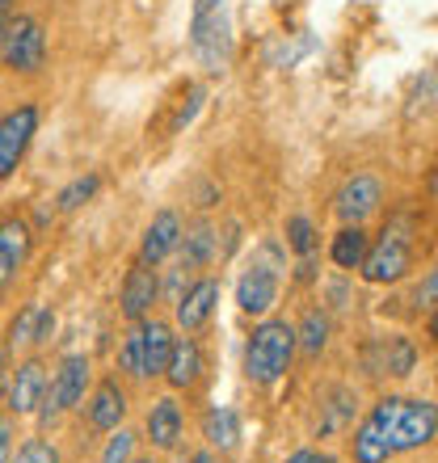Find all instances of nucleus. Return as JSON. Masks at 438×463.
<instances>
[{"instance_id":"nucleus-29","label":"nucleus","mask_w":438,"mask_h":463,"mask_svg":"<svg viewBox=\"0 0 438 463\" xmlns=\"http://www.w3.org/2000/svg\"><path fill=\"white\" fill-rule=\"evenodd\" d=\"M13 463H60V451H55L51 442H43V439H30L22 451H17V459Z\"/></svg>"},{"instance_id":"nucleus-17","label":"nucleus","mask_w":438,"mask_h":463,"mask_svg":"<svg viewBox=\"0 0 438 463\" xmlns=\"http://www.w3.org/2000/svg\"><path fill=\"white\" fill-rule=\"evenodd\" d=\"M127 417V396L114 379H101L93 401H89V426L93 430H119V421Z\"/></svg>"},{"instance_id":"nucleus-34","label":"nucleus","mask_w":438,"mask_h":463,"mask_svg":"<svg viewBox=\"0 0 438 463\" xmlns=\"http://www.w3.org/2000/svg\"><path fill=\"white\" fill-rule=\"evenodd\" d=\"M417 98H430V101H438V68L426 76V80H422V85H417Z\"/></svg>"},{"instance_id":"nucleus-20","label":"nucleus","mask_w":438,"mask_h":463,"mask_svg":"<svg viewBox=\"0 0 438 463\" xmlns=\"http://www.w3.org/2000/svg\"><path fill=\"white\" fill-rule=\"evenodd\" d=\"M203 371V350H198L195 337H182V342H173V354H169V366H165V379H169L173 388H190Z\"/></svg>"},{"instance_id":"nucleus-26","label":"nucleus","mask_w":438,"mask_h":463,"mask_svg":"<svg viewBox=\"0 0 438 463\" xmlns=\"http://www.w3.org/2000/svg\"><path fill=\"white\" fill-rule=\"evenodd\" d=\"M98 185H101V177H98V173H89V177H76L72 185H63V190H60V198H55V203H60V211H76V207H85L89 198L98 194Z\"/></svg>"},{"instance_id":"nucleus-24","label":"nucleus","mask_w":438,"mask_h":463,"mask_svg":"<svg viewBox=\"0 0 438 463\" xmlns=\"http://www.w3.org/2000/svg\"><path fill=\"white\" fill-rule=\"evenodd\" d=\"M295 342L304 345L308 358H317V354L325 350V342H328V317L320 312V307L304 312V320H300V329H295Z\"/></svg>"},{"instance_id":"nucleus-27","label":"nucleus","mask_w":438,"mask_h":463,"mask_svg":"<svg viewBox=\"0 0 438 463\" xmlns=\"http://www.w3.org/2000/svg\"><path fill=\"white\" fill-rule=\"evenodd\" d=\"M122 371H131V375L144 379V333H139V325L131 329V337L122 342V354H119Z\"/></svg>"},{"instance_id":"nucleus-13","label":"nucleus","mask_w":438,"mask_h":463,"mask_svg":"<svg viewBox=\"0 0 438 463\" xmlns=\"http://www.w3.org/2000/svg\"><path fill=\"white\" fill-rule=\"evenodd\" d=\"M417 363V350L409 337H384L367 350V366H371V375H392V379H405L414 371Z\"/></svg>"},{"instance_id":"nucleus-7","label":"nucleus","mask_w":438,"mask_h":463,"mask_svg":"<svg viewBox=\"0 0 438 463\" xmlns=\"http://www.w3.org/2000/svg\"><path fill=\"white\" fill-rule=\"evenodd\" d=\"M438 434V404L430 401H405L392 421V455L396 451H417Z\"/></svg>"},{"instance_id":"nucleus-16","label":"nucleus","mask_w":438,"mask_h":463,"mask_svg":"<svg viewBox=\"0 0 438 463\" xmlns=\"http://www.w3.org/2000/svg\"><path fill=\"white\" fill-rule=\"evenodd\" d=\"M177 244H182V220H177L173 211H160L157 220H152V228L144 232L139 261H148V266H160V261H165V257H169Z\"/></svg>"},{"instance_id":"nucleus-1","label":"nucleus","mask_w":438,"mask_h":463,"mask_svg":"<svg viewBox=\"0 0 438 463\" xmlns=\"http://www.w3.org/2000/svg\"><path fill=\"white\" fill-rule=\"evenodd\" d=\"M295 329L287 320H266V325H257L253 337H249V350H244V371L253 383L270 388V383H279L287 375V366H291V354H295Z\"/></svg>"},{"instance_id":"nucleus-3","label":"nucleus","mask_w":438,"mask_h":463,"mask_svg":"<svg viewBox=\"0 0 438 463\" xmlns=\"http://www.w3.org/2000/svg\"><path fill=\"white\" fill-rule=\"evenodd\" d=\"M414 266V241H409V220H392L379 232V244L367 249L363 257V279L367 282H396Z\"/></svg>"},{"instance_id":"nucleus-8","label":"nucleus","mask_w":438,"mask_h":463,"mask_svg":"<svg viewBox=\"0 0 438 463\" xmlns=\"http://www.w3.org/2000/svg\"><path fill=\"white\" fill-rule=\"evenodd\" d=\"M38 131V110L34 106H17L0 118V182L17 169V160L25 156V147Z\"/></svg>"},{"instance_id":"nucleus-9","label":"nucleus","mask_w":438,"mask_h":463,"mask_svg":"<svg viewBox=\"0 0 438 463\" xmlns=\"http://www.w3.org/2000/svg\"><path fill=\"white\" fill-rule=\"evenodd\" d=\"M379 203H384V185H379V177H371V173H354L350 182L338 190V198H333L341 223H363L367 215L379 211Z\"/></svg>"},{"instance_id":"nucleus-28","label":"nucleus","mask_w":438,"mask_h":463,"mask_svg":"<svg viewBox=\"0 0 438 463\" xmlns=\"http://www.w3.org/2000/svg\"><path fill=\"white\" fill-rule=\"evenodd\" d=\"M287 241H291V249L300 257H308L312 249H317V228L304 220V215H295L291 223H287Z\"/></svg>"},{"instance_id":"nucleus-25","label":"nucleus","mask_w":438,"mask_h":463,"mask_svg":"<svg viewBox=\"0 0 438 463\" xmlns=\"http://www.w3.org/2000/svg\"><path fill=\"white\" fill-rule=\"evenodd\" d=\"M38 320H43V307L38 304H25L17 317H13V325H9V345L17 350V345H30V342H38Z\"/></svg>"},{"instance_id":"nucleus-5","label":"nucleus","mask_w":438,"mask_h":463,"mask_svg":"<svg viewBox=\"0 0 438 463\" xmlns=\"http://www.w3.org/2000/svg\"><path fill=\"white\" fill-rule=\"evenodd\" d=\"M396 409H401V396H388V401H379L376 409L367 413L363 426L354 430V459L358 463H388Z\"/></svg>"},{"instance_id":"nucleus-32","label":"nucleus","mask_w":438,"mask_h":463,"mask_svg":"<svg viewBox=\"0 0 438 463\" xmlns=\"http://www.w3.org/2000/svg\"><path fill=\"white\" fill-rule=\"evenodd\" d=\"M346 417H350V392H333V404H328V417L320 430H338L346 426Z\"/></svg>"},{"instance_id":"nucleus-35","label":"nucleus","mask_w":438,"mask_h":463,"mask_svg":"<svg viewBox=\"0 0 438 463\" xmlns=\"http://www.w3.org/2000/svg\"><path fill=\"white\" fill-rule=\"evenodd\" d=\"M9 447H13V426L0 417V463L9 459Z\"/></svg>"},{"instance_id":"nucleus-12","label":"nucleus","mask_w":438,"mask_h":463,"mask_svg":"<svg viewBox=\"0 0 438 463\" xmlns=\"http://www.w3.org/2000/svg\"><path fill=\"white\" fill-rule=\"evenodd\" d=\"M160 295V282H157V269L148 266V261H139V266L127 274V282H122V317L127 320H148V312H152V304H157Z\"/></svg>"},{"instance_id":"nucleus-41","label":"nucleus","mask_w":438,"mask_h":463,"mask_svg":"<svg viewBox=\"0 0 438 463\" xmlns=\"http://www.w3.org/2000/svg\"><path fill=\"white\" fill-rule=\"evenodd\" d=\"M430 185H434V194H438V169H434V177H430Z\"/></svg>"},{"instance_id":"nucleus-6","label":"nucleus","mask_w":438,"mask_h":463,"mask_svg":"<svg viewBox=\"0 0 438 463\" xmlns=\"http://www.w3.org/2000/svg\"><path fill=\"white\" fill-rule=\"evenodd\" d=\"M85 388H89V358L85 354H68L60 363V371H55V379H51L47 401H43L47 404L43 409V426H51L63 409H76V404L85 401Z\"/></svg>"},{"instance_id":"nucleus-2","label":"nucleus","mask_w":438,"mask_h":463,"mask_svg":"<svg viewBox=\"0 0 438 463\" xmlns=\"http://www.w3.org/2000/svg\"><path fill=\"white\" fill-rule=\"evenodd\" d=\"M190 43H195L198 60L211 72H224V63L232 60V17L228 0H198L195 5V25H190Z\"/></svg>"},{"instance_id":"nucleus-39","label":"nucleus","mask_w":438,"mask_h":463,"mask_svg":"<svg viewBox=\"0 0 438 463\" xmlns=\"http://www.w3.org/2000/svg\"><path fill=\"white\" fill-rule=\"evenodd\" d=\"M430 337L438 342V307H434V317H430Z\"/></svg>"},{"instance_id":"nucleus-14","label":"nucleus","mask_w":438,"mask_h":463,"mask_svg":"<svg viewBox=\"0 0 438 463\" xmlns=\"http://www.w3.org/2000/svg\"><path fill=\"white\" fill-rule=\"evenodd\" d=\"M215 304H219V282L215 279H198L195 287L177 299V325H182L186 333H198L211 320Z\"/></svg>"},{"instance_id":"nucleus-36","label":"nucleus","mask_w":438,"mask_h":463,"mask_svg":"<svg viewBox=\"0 0 438 463\" xmlns=\"http://www.w3.org/2000/svg\"><path fill=\"white\" fill-rule=\"evenodd\" d=\"M287 463H333V459H328V455H320V451H295Z\"/></svg>"},{"instance_id":"nucleus-15","label":"nucleus","mask_w":438,"mask_h":463,"mask_svg":"<svg viewBox=\"0 0 438 463\" xmlns=\"http://www.w3.org/2000/svg\"><path fill=\"white\" fill-rule=\"evenodd\" d=\"M25 257H30V228L22 220H5L0 223V291L17 279Z\"/></svg>"},{"instance_id":"nucleus-33","label":"nucleus","mask_w":438,"mask_h":463,"mask_svg":"<svg viewBox=\"0 0 438 463\" xmlns=\"http://www.w3.org/2000/svg\"><path fill=\"white\" fill-rule=\"evenodd\" d=\"M414 299H417V307H438V269H430L426 279H422Z\"/></svg>"},{"instance_id":"nucleus-23","label":"nucleus","mask_w":438,"mask_h":463,"mask_svg":"<svg viewBox=\"0 0 438 463\" xmlns=\"http://www.w3.org/2000/svg\"><path fill=\"white\" fill-rule=\"evenodd\" d=\"M182 257L186 266H207L211 257H215V232L207 228V223H195L190 232H182Z\"/></svg>"},{"instance_id":"nucleus-11","label":"nucleus","mask_w":438,"mask_h":463,"mask_svg":"<svg viewBox=\"0 0 438 463\" xmlns=\"http://www.w3.org/2000/svg\"><path fill=\"white\" fill-rule=\"evenodd\" d=\"M47 388H51V379H47V366L38 363V358H30V363L17 366V375L9 379V413L25 417V413H34L38 404L47 401Z\"/></svg>"},{"instance_id":"nucleus-21","label":"nucleus","mask_w":438,"mask_h":463,"mask_svg":"<svg viewBox=\"0 0 438 463\" xmlns=\"http://www.w3.org/2000/svg\"><path fill=\"white\" fill-rule=\"evenodd\" d=\"M333 261H338L341 269H354V266H363V257H367V232L363 223H346V228L333 236Z\"/></svg>"},{"instance_id":"nucleus-18","label":"nucleus","mask_w":438,"mask_h":463,"mask_svg":"<svg viewBox=\"0 0 438 463\" xmlns=\"http://www.w3.org/2000/svg\"><path fill=\"white\" fill-rule=\"evenodd\" d=\"M139 333H144V379L165 375L173 354V329L165 320H139Z\"/></svg>"},{"instance_id":"nucleus-10","label":"nucleus","mask_w":438,"mask_h":463,"mask_svg":"<svg viewBox=\"0 0 438 463\" xmlns=\"http://www.w3.org/2000/svg\"><path fill=\"white\" fill-rule=\"evenodd\" d=\"M274 299H279V269L270 261H253L236 282V304L249 317H262V312L274 307Z\"/></svg>"},{"instance_id":"nucleus-40","label":"nucleus","mask_w":438,"mask_h":463,"mask_svg":"<svg viewBox=\"0 0 438 463\" xmlns=\"http://www.w3.org/2000/svg\"><path fill=\"white\" fill-rule=\"evenodd\" d=\"M190 463H215V455H207V451H203V455H195V459H190Z\"/></svg>"},{"instance_id":"nucleus-42","label":"nucleus","mask_w":438,"mask_h":463,"mask_svg":"<svg viewBox=\"0 0 438 463\" xmlns=\"http://www.w3.org/2000/svg\"><path fill=\"white\" fill-rule=\"evenodd\" d=\"M0 392H5V371H0Z\"/></svg>"},{"instance_id":"nucleus-38","label":"nucleus","mask_w":438,"mask_h":463,"mask_svg":"<svg viewBox=\"0 0 438 463\" xmlns=\"http://www.w3.org/2000/svg\"><path fill=\"white\" fill-rule=\"evenodd\" d=\"M9 9H13V0H0V25L9 22Z\"/></svg>"},{"instance_id":"nucleus-19","label":"nucleus","mask_w":438,"mask_h":463,"mask_svg":"<svg viewBox=\"0 0 438 463\" xmlns=\"http://www.w3.org/2000/svg\"><path fill=\"white\" fill-rule=\"evenodd\" d=\"M148 434H152V442H157L160 451H173V447H177V439H182V409H177L173 396L152 404V413H148Z\"/></svg>"},{"instance_id":"nucleus-43","label":"nucleus","mask_w":438,"mask_h":463,"mask_svg":"<svg viewBox=\"0 0 438 463\" xmlns=\"http://www.w3.org/2000/svg\"><path fill=\"white\" fill-rule=\"evenodd\" d=\"M135 463H152V459H135Z\"/></svg>"},{"instance_id":"nucleus-30","label":"nucleus","mask_w":438,"mask_h":463,"mask_svg":"<svg viewBox=\"0 0 438 463\" xmlns=\"http://www.w3.org/2000/svg\"><path fill=\"white\" fill-rule=\"evenodd\" d=\"M131 451H135V439L127 434V430H119V434L106 442V451H101V463H131Z\"/></svg>"},{"instance_id":"nucleus-22","label":"nucleus","mask_w":438,"mask_h":463,"mask_svg":"<svg viewBox=\"0 0 438 463\" xmlns=\"http://www.w3.org/2000/svg\"><path fill=\"white\" fill-rule=\"evenodd\" d=\"M203 434H207L211 447H219V451H232L236 447V439H241V421H236V413L232 409H211L207 417H203Z\"/></svg>"},{"instance_id":"nucleus-31","label":"nucleus","mask_w":438,"mask_h":463,"mask_svg":"<svg viewBox=\"0 0 438 463\" xmlns=\"http://www.w3.org/2000/svg\"><path fill=\"white\" fill-rule=\"evenodd\" d=\"M312 47H317L312 38H300V43H282V47L274 51V55H270V63H279V68H282V63H287V68H291V63L300 60V55H308V51H312Z\"/></svg>"},{"instance_id":"nucleus-4","label":"nucleus","mask_w":438,"mask_h":463,"mask_svg":"<svg viewBox=\"0 0 438 463\" xmlns=\"http://www.w3.org/2000/svg\"><path fill=\"white\" fill-rule=\"evenodd\" d=\"M47 60V34L34 17H9L0 25V63L13 72H38Z\"/></svg>"},{"instance_id":"nucleus-37","label":"nucleus","mask_w":438,"mask_h":463,"mask_svg":"<svg viewBox=\"0 0 438 463\" xmlns=\"http://www.w3.org/2000/svg\"><path fill=\"white\" fill-rule=\"evenodd\" d=\"M51 329H55V317H51L47 307H43V320H38V342H47Z\"/></svg>"}]
</instances>
